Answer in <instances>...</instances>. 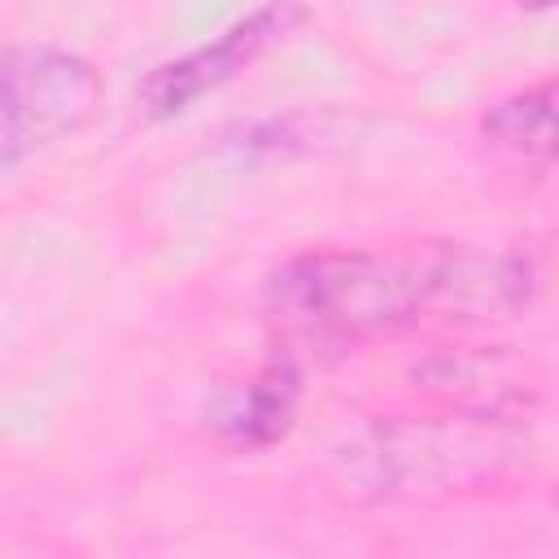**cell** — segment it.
I'll return each instance as SVG.
<instances>
[{
  "mask_svg": "<svg viewBox=\"0 0 559 559\" xmlns=\"http://www.w3.org/2000/svg\"><path fill=\"white\" fill-rule=\"evenodd\" d=\"M266 310L314 345L384 341L428 319L415 253L380 249H310L280 262L266 280Z\"/></svg>",
  "mask_w": 559,
  "mask_h": 559,
  "instance_id": "cell-1",
  "label": "cell"
},
{
  "mask_svg": "<svg viewBox=\"0 0 559 559\" xmlns=\"http://www.w3.org/2000/svg\"><path fill=\"white\" fill-rule=\"evenodd\" d=\"M520 454V441L493 411L445 419H384L358 432L336 463L358 493L371 498H454L498 485Z\"/></svg>",
  "mask_w": 559,
  "mask_h": 559,
  "instance_id": "cell-2",
  "label": "cell"
},
{
  "mask_svg": "<svg viewBox=\"0 0 559 559\" xmlns=\"http://www.w3.org/2000/svg\"><path fill=\"white\" fill-rule=\"evenodd\" d=\"M105 96L96 66L57 44H13L0 66V166L13 175L26 157L83 131Z\"/></svg>",
  "mask_w": 559,
  "mask_h": 559,
  "instance_id": "cell-3",
  "label": "cell"
},
{
  "mask_svg": "<svg viewBox=\"0 0 559 559\" xmlns=\"http://www.w3.org/2000/svg\"><path fill=\"white\" fill-rule=\"evenodd\" d=\"M306 22L301 0H262L258 9H249L245 17H236L231 26H223L210 44L170 57L162 66H153L140 83H135V105L144 118L162 122V118H179L188 114L197 100H205L210 92L227 87L236 74H245L262 52H271L280 39H288L297 26Z\"/></svg>",
  "mask_w": 559,
  "mask_h": 559,
  "instance_id": "cell-4",
  "label": "cell"
},
{
  "mask_svg": "<svg viewBox=\"0 0 559 559\" xmlns=\"http://www.w3.org/2000/svg\"><path fill=\"white\" fill-rule=\"evenodd\" d=\"M424 314L450 323L511 319L533 301V266L507 249L476 245H424L415 249Z\"/></svg>",
  "mask_w": 559,
  "mask_h": 559,
  "instance_id": "cell-5",
  "label": "cell"
},
{
  "mask_svg": "<svg viewBox=\"0 0 559 559\" xmlns=\"http://www.w3.org/2000/svg\"><path fill=\"white\" fill-rule=\"evenodd\" d=\"M301 371L293 358H271L245 380L218 384L205 402V424L218 441L236 450H266L275 445L297 415Z\"/></svg>",
  "mask_w": 559,
  "mask_h": 559,
  "instance_id": "cell-6",
  "label": "cell"
},
{
  "mask_svg": "<svg viewBox=\"0 0 559 559\" xmlns=\"http://www.w3.org/2000/svg\"><path fill=\"white\" fill-rule=\"evenodd\" d=\"M480 144L524 175L559 166V79H542L493 100L480 114Z\"/></svg>",
  "mask_w": 559,
  "mask_h": 559,
  "instance_id": "cell-7",
  "label": "cell"
},
{
  "mask_svg": "<svg viewBox=\"0 0 559 559\" xmlns=\"http://www.w3.org/2000/svg\"><path fill=\"white\" fill-rule=\"evenodd\" d=\"M520 9H528V13H546V9H559V0H515Z\"/></svg>",
  "mask_w": 559,
  "mask_h": 559,
  "instance_id": "cell-8",
  "label": "cell"
}]
</instances>
